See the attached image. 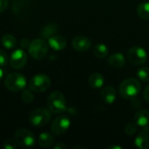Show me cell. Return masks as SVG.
<instances>
[{"label":"cell","instance_id":"obj_30","mask_svg":"<svg viewBox=\"0 0 149 149\" xmlns=\"http://www.w3.org/2000/svg\"><path fill=\"white\" fill-rule=\"evenodd\" d=\"M54 149H65L67 148V146L65 145V144H64V143H58V144H56L55 146H54Z\"/></svg>","mask_w":149,"mask_h":149},{"label":"cell","instance_id":"obj_4","mask_svg":"<svg viewBox=\"0 0 149 149\" xmlns=\"http://www.w3.org/2000/svg\"><path fill=\"white\" fill-rule=\"evenodd\" d=\"M52 113L49 109L37 108L31 112L29 115V121L34 127H42L46 125L52 117Z\"/></svg>","mask_w":149,"mask_h":149},{"label":"cell","instance_id":"obj_7","mask_svg":"<svg viewBox=\"0 0 149 149\" xmlns=\"http://www.w3.org/2000/svg\"><path fill=\"white\" fill-rule=\"evenodd\" d=\"M15 141L17 144L22 148H31L36 142L35 135L29 130L22 128L16 131L14 134Z\"/></svg>","mask_w":149,"mask_h":149},{"label":"cell","instance_id":"obj_5","mask_svg":"<svg viewBox=\"0 0 149 149\" xmlns=\"http://www.w3.org/2000/svg\"><path fill=\"white\" fill-rule=\"evenodd\" d=\"M28 48L31 57L34 59H42L48 52L47 43L43 38L34 39L30 43Z\"/></svg>","mask_w":149,"mask_h":149},{"label":"cell","instance_id":"obj_21","mask_svg":"<svg viewBox=\"0 0 149 149\" xmlns=\"http://www.w3.org/2000/svg\"><path fill=\"white\" fill-rule=\"evenodd\" d=\"M1 43L6 49H12L17 45V40L14 36L10 34H5L1 38Z\"/></svg>","mask_w":149,"mask_h":149},{"label":"cell","instance_id":"obj_25","mask_svg":"<svg viewBox=\"0 0 149 149\" xmlns=\"http://www.w3.org/2000/svg\"><path fill=\"white\" fill-rule=\"evenodd\" d=\"M137 127H138V126H137V124H136L134 121L130 122V123H128V124L126 126L125 132H126V134H127L128 136H133V135H134V134L137 132Z\"/></svg>","mask_w":149,"mask_h":149},{"label":"cell","instance_id":"obj_29","mask_svg":"<svg viewBox=\"0 0 149 149\" xmlns=\"http://www.w3.org/2000/svg\"><path fill=\"white\" fill-rule=\"evenodd\" d=\"M143 97H144V99H145L148 102H149V85L146 87V89L144 90Z\"/></svg>","mask_w":149,"mask_h":149},{"label":"cell","instance_id":"obj_11","mask_svg":"<svg viewBox=\"0 0 149 149\" xmlns=\"http://www.w3.org/2000/svg\"><path fill=\"white\" fill-rule=\"evenodd\" d=\"M72 45L77 52H84L90 49V47L92 45V42L87 37L77 36L72 39Z\"/></svg>","mask_w":149,"mask_h":149},{"label":"cell","instance_id":"obj_14","mask_svg":"<svg viewBox=\"0 0 149 149\" xmlns=\"http://www.w3.org/2000/svg\"><path fill=\"white\" fill-rule=\"evenodd\" d=\"M49 45L55 51H61L66 46V39L62 36H52L48 38Z\"/></svg>","mask_w":149,"mask_h":149},{"label":"cell","instance_id":"obj_32","mask_svg":"<svg viewBox=\"0 0 149 149\" xmlns=\"http://www.w3.org/2000/svg\"><path fill=\"white\" fill-rule=\"evenodd\" d=\"M109 148H119V149H121L122 148L121 147H117V146H113V147H110Z\"/></svg>","mask_w":149,"mask_h":149},{"label":"cell","instance_id":"obj_23","mask_svg":"<svg viewBox=\"0 0 149 149\" xmlns=\"http://www.w3.org/2000/svg\"><path fill=\"white\" fill-rule=\"evenodd\" d=\"M137 77L141 81L147 82L149 81V68L148 67H141L137 72Z\"/></svg>","mask_w":149,"mask_h":149},{"label":"cell","instance_id":"obj_22","mask_svg":"<svg viewBox=\"0 0 149 149\" xmlns=\"http://www.w3.org/2000/svg\"><path fill=\"white\" fill-rule=\"evenodd\" d=\"M137 13L144 20H149V2H144L138 5Z\"/></svg>","mask_w":149,"mask_h":149},{"label":"cell","instance_id":"obj_3","mask_svg":"<svg viewBox=\"0 0 149 149\" xmlns=\"http://www.w3.org/2000/svg\"><path fill=\"white\" fill-rule=\"evenodd\" d=\"M5 87L11 92H19L26 86V79L24 75L13 72L6 76L4 79Z\"/></svg>","mask_w":149,"mask_h":149},{"label":"cell","instance_id":"obj_24","mask_svg":"<svg viewBox=\"0 0 149 149\" xmlns=\"http://www.w3.org/2000/svg\"><path fill=\"white\" fill-rule=\"evenodd\" d=\"M21 98L24 103H31L34 100V95L30 90H24L21 94Z\"/></svg>","mask_w":149,"mask_h":149},{"label":"cell","instance_id":"obj_33","mask_svg":"<svg viewBox=\"0 0 149 149\" xmlns=\"http://www.w3.org/2000/svg\"><path fill=\"white\" fill-rule=\"evenodd\" d=\"M148 31H149V27H148Z\"/></svg>","mask_w":149,"mask_h":149},{"label":"cell","instance_id":"obj_1","mask_svg":"<svg viewBox=\"0 0 149 149\" xmlns=\"http://www.w3.org/2000/svg\"><path fill=\"white\" fill-rule=\"evenodd\" d=\"M141 89V83L134 78H129L123 80L119 87L120 94L126 100H133L140 93Z\"/></svg>","mask_w":149,"mask_h":149},{"label":"cell","instance_id":"obj_8","mask_svg":"<svg viewBox=\"0 0 149 149\" xmlns=\"http://www.w3.org/2000/svg\"><path fill=\"white\" fill-rule=\"evenodd\" d=\"M127 58L134 65H142L148 60V53L144 48L141 46H134L128 50Z\"/></svg>","mask_w":149,"mask_h":149},{"label":"cell","instance_id":"obj_26","mask_svg":"<svg viewBox=\"0 0 149 149\" xmlns=\"http://www.w3.org/2000/svg\"><path fill=\"white\" fill-rule=\"evenodd\" d=\"M17 146L16 141L11 139H7L3 142V148L4 149H16Z\"/></svg>","mask_w":149,"mask_h":149},{"label":"cell","instance_id":"obj_28","mask_svg":"<svg viewBox=\"0 0 149 149\" xmlns=\"http://www.w3.org/2000/svg\"><path fill=\"white\" fill-rule=\"evenodd\" d=\"M7 5H8L7 0H0V13L6 10Z\"/></svg>","mask_w":149,"mask_h":149},{"label":"cell","instance_id":"obj_2","mask_svg":"<svg viewBox=\"0 0 149 149\" xmlns=\"http://www.w3.org/2000/svg\"><path fill=\"white\" fill-rule=\"evenodd\" d=\"M47 107L52 113H61L66 109L65 96L60 92L52 93L47 99Z\"/></svg>","mask_w":149,"mask_h":149},{"label":"cell","instance_id":"obj_19","mask_svg":"<svg viewBox=\"0 0 149 149\" xmlns=\"http://www.w3.org/2000/svg\"><path fill=\"white\" fill-rule=\"evenodd\" d=\"M58 31V26L54 23H49L46 25H45L39 32V35L43 38H49L52 36H53Z\"/></svg>","mask_w":149,"mask_h":149},{"label":"cell","instance_id":"obj_31","mask_svg":"<svg viewBox=\"0 0 149 149\" xmlns=\"http://www.w3.org/2000/svg\"><path fill=\"white\" fill-rule=\"evenodd\" d=\"M3 76V70H2V69L0 68V80L2 79Z\"/></svg>","mask_w":149,"mask_h":149},{"label":"cell","instance_id":"obj_17","mask_svg":"<svg viewBox=\"0 0 149 149\" xmlns=\"http://www.w3.org/2000/svg\"><path fill=\"white\" fill-rule=\"evenodd\" d=\"M134 145L141 149H149V134L143 130L134 140Z\"/></svg>","mask_w":149,"mask_h":149},{"label":"cell","instance_id":"obj_12","mask_svg":"<svg viewBox=\"0 0 149 149\" xmlns=\"http://www.w3.org/2000/svg\"><path fill=\"white\" fill-rule=\"evenodd\" d=\"M134 121L137 124L138 127L145 128L149 127V111L142 109L138 111L134 116Z\"/></svg>","mask_w":149,"mask_h":149},{"label":"cell","instance_id":"obj_15","mask_svg":"<svg viewBox=\"0 0 149 149\" xmlns=\"http://www.w3.org/2000/svg\"><path fill=\"white\" fill-rule=\"evenodd\" d=\"M108 63L112 67L120 69L126 65V58L123 54L120 52L113 53L108 58Z\"/></svg>","mask_w":149,"mask_h":149},{"label":"cell","instance_id":"obj_27","mask_svg":"<svg viewBox=\"0 0 149 149\" xmlns=\"http://www.w3.org/2000/svg\"><path fill=\"white\" fill-rule=\"evenodd\" d=\"M7 61H8L7 53L4 51L0 50V66H4L7 64Z\"/></svg>","mask_w":149,"mask_h":149},{"label":"cell","instance_id":"obj_13","mask_svg":"<svg viewBox=\"0 0 149 149\" xmlns=\"http://www.w3.org/2000/svg\"><path fill=\"white\" fill-rule=\"evenodd\" d=\"M101 98L107 104H113L116 100V91L112 86H106L102 88L100 93Z\"/></svg>","mask_w":149,"mask_h":149},{"label":"cell","instance_id":"obj_16","mask_svg":"<svg viewBox=\"0 0 149 149\" xmlns=\"http://www.w3.org/2000/svg\"><path fill=\"white\" fill-rule=\"evenodd\" d=\"M88 84L90 87L93 89H100L104 86L105 84V79L102 74L95 72L90 75L88 79Z\"/></svg>","mask_w":149,"mask_h":149},{"label":"cell","instance_id":"obj_9","mask_svg":"<svg viewBox=\"0 0 149 149\" xmlns=\"http://www.w3.org/2000/svg\"><path fill=\"white\" fill-rule=\"evenodd\" d=\"M70 126H71L70 119L65 115H60L52 121L51 129L53 134L60 136L67 132Z\"/></svg>","mask_w":149,"mask_h":149},{"label":"cell","instance_id":"obj_18","mask_svg":"<svg viewBox=\"0 0 149 149\" xmlns=\"http://www.w3.org/2000/svg\"><path fill=\"white\" fill-rule=\"evenodd\" d=\"M55 142L54 136L50 133H42L38 137V145L41 148H46L52 147Z\"/></svg>","mask_w":149,"mask_h":149},{"label":"cell","instance_id":"obj_10","mask_svg":"<svg viewBox=\"0 0 149 149\" xmlns=\"http://www.w3.org/2000/svg\"><path fill=\"white\" fill-rule=\"evenodd\" d=\"M27 63V56L26 53L23 50H16L10 55V65L12 68L16 70L22 69Z\"/></svg>","mask_w":149,"mask_h":149},{"label":"cell","instance_id":"obj_20","mask_svg":"<svg viewBox=\"0 0 149 149\" xmlns=\"http://www.w3.org/2000/svg\"><path fill=\"white\" fill-rule=\"evenodd\" d=\"M93 54L99 58H104L108 54V47L103 43H98L93 46Z\"/></svg>","mask_w":149,"mask_h":149},{"label":"cell","instance_id":"obj_6","mask_svg":"<svg viewBox=\"0 0 149 149\" xmlns=\"http://www.w3.org/2000/svg\"><path fill=\"white\" fill-rule=\"evenodd\" d=\"M51 79L48 76L45 74H37L33 76L30 82L29 87L32 92L35 93H43L50 88Z\"/></svg>","mask_w":149,"mask_h":149}]
</instances>
